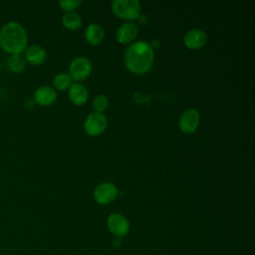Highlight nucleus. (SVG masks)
Segmentation results:
<instances>
[{"label":"nucleus","instance_id":"1","mask_svg":"<svg viewBox=\"0 0 255 255\" xmlns=\"http://www.w3.org/2000/svg\"><path fill=\"white\" fill-rule=\"evenodd\" d=\"M28 47V34L23 25L9 21L0 29V48L9 55L22 54Z\"/></svg>","mask_w":255,"mask_h":255},{"label":"nucleus","instance_id":"2","mask_svg":"<svg viewBox=\"0 0 255 255\" xmlns=\"http://www.w3.org/2000/svg\"><path fill=\"white\" fill-rule=\"evenodd\" d=\"M154 53L151 45L138 41L132 43L125 53V63L127 68L135 74H144L152 66Z\"/></svg>","mask_w":255,"mask_h":255},{"label":"nucleus","instance_id":"3","mask_svg":"<svg viewBox=\"0 0 255 255\" xmlns=\"http://www.w3.org/2000/svg\"><path fill=\"white\" fill-rule=\"evenodd\" d=\"M112 10L119 18L133 20L139 17L140 3L137 0H115Z\"/></svg>","mask_w":255,"mask_h":255},{"label":"nucleus","instance_id":"4","mask_svg":"<svg viewBox=\"0 0 255 255\" xmlns=\"http://www.w3.org/2000/svg\"><path fill=\"white\" fill-rule=\"evenodd\" d=\"M70 77L75 81H83L88 78L92 72V64L86 57L75 58L69 67Z\"/></svg>","mask_w":255,"mask_h":255},{"label":"nucleus","instance_id":"5","mask_svg":"<svg viewBox=\"0 0 255 255\" xmlns=\"http://www.w3.org/2000/svg\"><path fill=\"white\" fill-rule=\"evenodd\" d=\"M108 126L107 117L103 113L94 112L90 114L84 124L85 131L92 136L102 133Z\"/></svg>","mask_w":255,"mask_h":255},{"label":"nucleus","instance_id":"6","mask_svg":"<svg viewBox=\"0 0 255 255\" xmlns=\"http://www.w3.org/2000/svg\"><path fill=\"white\" fill-rule=\"evenodd\" d=\"M107 225L110 232L116 237H123L129 231L128 219L121 213H112L107 219Z\"/></svg>","mask_w":255,"mask_h":255},{"label":"nucleus","instance_id":"7","mask_svg":"<svg viewBox=\"0 0 255 255\" xmlns=\"http://www.w3.org/2000/svg\"><path fill=\"white\" fill-rule=\"evenodd\" d=\"M118 196V188L111 182H103L94 191V198L100 204H110Z\"/></svg>","mask_w":255,"mask_h":255},{"label":"nucleus","instance_id":"8","mask_svg":"<svg viewBox=\"0 0 255 255\" xmlns=\"http://www.w3.org/2000/svg\"><path fill=\"white\" fill-rule=\"evenodd\" d=\"M200 116L197 110L187 109L179 119V128L184 133H191L196 130L199 125Z\"/></svg>","mask_w":255,"mask_h":255},{"label":"nucleus","instance_id":"9","mask_svg":"<svg viewBox=\"0 0 255 255\" xmlns=\"http://www.w3.org/2000/svg\"><path fill=\"white\" fill-rule=\"evenodd\" d=\"M184 44L189 49H200L207 42V35L201 29H192L186 32L183 38Z\"/></svg>","mask_w":255,"mask_h":255},{"label":"nucleus","instance_id":"10","mask_svg":"<svg viewBox=\"0 0 255 255\" xmlns=\"http://www.w3.org/2000/svg\"><path fill=\"white\" fill-rule=\"evenodd\" d=\"M57 99L54 88L49 86H41L34 92V102L40 106L46 107L52 105Z\"/></svg>","mask_w":255,"mask_h":255},{"label":"nucleus","instance_id":"11","mask_svg":"<svg viewBox=\"0 0 255 255\" xmlns=\"http://www.w3.org/2000/svg\"><path fill=\"white\" fill-rule=\"evenodd\" d=\"M24 57L27 63L33 66H39L45 62L47 54L43 47L39 45H31L24 51Z\"/></svg>","mask_w":255,"mask_h":255},{"label":"nucleus","instance_id":"12","mask_svg":"<svg viewBox=\"0 0 255 255\" xmlns=\"http://www.w3.org/2000/svg\"><path fill=\"white\" fill-rule=\"evenodd\" d=\"M138 29L137 26L132 22H127L122 24L118 30H117V39L120 43L128 44L132 42L136 35H137Z\"/></svg>","mask_w":255,"mask_h":255},{"label":"nucleus","instance_id":"13","mask_svg":"<svg viewBox=\"0 0 255 255\" xmlns=\"http://www.w3.org/2000/svg\"><path fill=\"white\" fill-rule=\"evenodd\" d=\"M69 97L70 100L77 106L84 105L89 97L88 90L81 83L72 84L69 88Z\"/></svg>","mask_w":255,"mask_h":255},{"label":"nucleus","instance_id":"14","mask_svg":"<svg viewBox=\"0 0 255 255\" xmlns=\"http://www.w3.org/2000/svg\"><path fill=\"white\" fill-rule=\"evenodd\" d=\"M85 37H86V40L90 44L98 45L103 41V39L105 37L104 28L99 24L92 23L87 27Z\"/></svg>","mask_w":255,"mask_h":255},{"label":"nucleus","instance_id":"15","mask_svg":"<svg viewBox=\"0 0 255 255\" xmlns=\"http://www.w3.org/2000/svg\"><path fill=\"white\" fill-rule=\"evenodd\" d=\"M27 62L25 60L24 55L22 54H14L10 55L7 60V67L10 72L14 74H21L26 69Z\"/></svg>","mask_w":255,"mask_h":255},{"label":"nucleus","instance_id":"16","mask_svg":"<svg viewBox=\"0 0 255 255\" xmlns=\"http://www.w3.org/2000/svg\"><path fill=\"white\" fill-rule=\"evenodd\" d=\"M63 25L71 30H77L82 25V19L78 13L71 11L66 12L62 17Z\"/></svg>","mask_w":255,"mask_h":255},{"label":"nucleus","instance_id":"17","mask_svg":"<svg viewBox=\"0 0 255 255\" xmlns=\"http://www.w3.org/2000/svg\"><path fill=\"white\" fill-rule=\"evenodd\" d=\"M53 85L59 91L67 90L72 85V78L66 73H60L55 76L53 80Z\"/></svg>","mask_w":255,"mask_h":255},{"label":"nucleus","instance_id":"18","mask_svg":"<svg viewBox=\"0 0 255 255\" xmlns=\"http://www.w3.org/2000/svg\"><path fill=\"white\" fill-rule=\"evenodd\" d=\"M109 106V100L105 95H99L94 99L93 107L97 113H103Z\"/></svg>","mask_w":255,"mask_h":255},{"label":"nucleus","instance_id":"19","mask_svg":"<svg viewBox=\"0 0 255 255\" xmlns=\"http://www.w3.org/2000/svg\"><path fill=\"white\" fill-rule=\"evenodd\" d=\"M59 4L63 10L67 12H71L81 4V1L80 0H61Z\"/></svg>","mask_w":255,"mask_h":255},{"label":"nucleus","instance_id":"20","mask_svg":"<svg viewBox=\"0 0 255 255\" xmlns=\"http://www.w3.org/2000/svg\"><path fill=\"white\" fill-rule=\"evenodd\" d=\"M0 71H1V63H0Z\"/></svg>","mask_w":255,"mask_h":255}]
</instances>
